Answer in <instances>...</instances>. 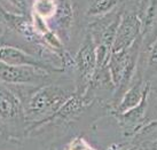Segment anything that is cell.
Wrapping results in <instances>:
<instances>
[{
	"mask_svg": "<svg viewBox=\"0 0 157 150\" xmlns=\"http://www.w3.org/2000/svg\"><path fill=\"white\" fill-rule=\"evenodd\" d=\"M75 91V87L70 88L68 85L53 83V80L31 89L22 101L28 125L26 134L44 127L74 95Z\"/></svg>",
	"mask_w": 157,
	"mask_h": 150,
	"instance_id": "cell-1",
	"label": "cell"
},
{
	"mask_svg": "<svg viewBox=\"0 0 157 150\" xmlns=\"http://www.w3.org/2000/svg\"><path fill=\"white\" fill-rule=\"evenodd\" d=\"M28 125L21 97L9 85L0 81V134L18 140L26 134Z\"/></svg>",
	"mask_w": 157,
	"mask_h": 150,
	"instance_id": "cell-2",
	"label": "cell"
},
{
	"mask_svg": "<svg viewBox=\"0 0 157 150\" xmlns=\"http://www.w3.org/2000/svg\"><path fill=\"white\" fill-rule=\"evenodd\" d=\"M142 41H144V37L139 38L130 48L122 52L111 53L109 64H108V71H109L110 79L113 86L111 108L117 103L121 96L130 86L136 72Z\"/></svg>",
	"mask_w": 157,
	"mask_h": 150,
	"instance_id": "cell-3",
	"label": "cell"
},
{
	"mask_svg": "<svg viewBox=\"0 0 157 150\" xmlns=\"http://www.w3.org/2000/svg\"><path fill=\"white\" fill-rule=\"evenodd\" d=\"M75 93L86 94L95 72V44L90 35H86L77 53L72 58Z\"/></svg>",
	"mask_w": 157,
	"mask_h": 150,
	"instance_id": "cell-4",
	"label": "cell"
},
{
	"mask_svg": "<svg viewBox=\"0 0 157 150\" xmlns=\"http://www.w3.org/2000/svg\"><path fill=\"white\" fill-rule=\"evenodd\" d=\"M51 71L30 66H10L0 62V81L10 86L39 87L53 80Z\"/></svg>",
	"mask_w": 157,
	"mask_h": 150,
	"instance_id": "cell-5",
	"label": "cell"
},
{
	"mask_svg": "<svg viewBox=\"0 0 157 150\" xmlns=\"http://www.w3.org/2000/svg\"><path fill=\"white\" fill-rule=\"evenodd\" d=\"M144 37L141 33V21L135 12H123L113 40L111 53L130 48L136 40Z\"/></svg>",
	"mask_w": 157,
	"mask_h": 150,
	"instance_id": "cell-6",
	"label": "cell"
},
{
	"mask_svg": "<svg viewBox=\"0 0 157 150\" xmlns=\"http://www.w3.org/2000/svg\"><path fill=\"white\" fill-rule=\"evenodd\" d=\"M151 87L144 93L142 100L138 106L121 115H113L116 117L119 126L123 129V134L127 137H133L140 129L146 126L150 120H147V109H148V100Z\"/></svg>",
	"mask_w": 157,
	"mask_h": 150,
	"instance_id": "cell-7",
	"label": "cell"
},
{
	"mask_svg": "<svg viewBox=\"0 0 157 150\" xmlns=\"http://www.w3.org/2000/svg\"><path fill=\"white\" fill-rule=\"evenodd\" d=\"M150 87H151V83L146 81L142 78V76L135 72L130 86L121 96L117 103L111 108V114L121 115V114H124V112L135 108L141 102L146 91Z\"/></svg>",
	"mask_w": 157,
	"mask_h": 150,
	"instance_id": "cell-8",
	"label": "cell"
},
{
	"mask_svg": "<svg viewBox=\"0 0 157 150\" xmlns=\"http://www.w3.org/2000/svg\"><path fill=\"white\" fill-rule=\"evenodd\" d=\"M47 24L63 43L64 40L69 41L71 28L74 24L72 0H57V12Z\"/></svg>",
	"mask_w": 157,
	"mask_h": 150,
	"instance_id": "cell-9",
	"label": "cell"
},
{
	"mask_svg": "<svg viewBox=\"0 0 157 150\" xmlns=\"http://www.w3.org/2000/svg\"><path fill=\"white\" fill-rule=\"evenodd\" d=\"M0 62L10 66H30L43 68L53 72L45 63L40 61L36 55L31 54L25 49L13 45H0ZM55 73V72H54Z\"/></svg>",
	"mask_w": 157,
	"mask_h": 150,
	"instance_id": "cell-10",
	"label": "cell"
},
{
	"mask_svg": "<svg viewBox=\"0 0 157 150\" xmlns=\"http://www.w3.org/2000/svg\"><path fill=\"white\" fill-rule=\"evenodd\" d=\"M136 72L149 83L157 76V36L146 52L140 51Z\"/></svg>",
	"mask_w": 157,
	"mask_h": 150,
	"instance_id": "cell-11",
	"label": "cell"
},
{
	"mask_svg": "<svg viewBox=\"0 0 157 150\" xmlns=\"http://www.w3.org/2000/svg\"><path fill=\"white\" fill-rule=\"evenodd\" d=\"M138 15L141 21V33L144 37L151 31L157 20V0H144Z\"/></svg>",
	"mask_w": 157,
	"mask_h": 150,
	"instance_id": "cell-12",
	"label": "cell"
},
{
	"mask_svg": "<svg viewBox=\"0 0 157 150\" xmlns=\"http://www.w3.org/2000/svg\"><path fill=\"white\" fill-rule=\"evenodd\" d=\"M57 12V0H33L30 14L36 15L46 22L51 21Z\"/></svg>",
	"mask_w": 157,
	"mask_h": 150,
	"instance_id": "cell-13",
	"label": "cell"
},
{
	"mask_svg": "<svg viewBox=\"0 0 157 150\" xmlns=\"http://www.w3.org/2000/svg\"><path fill=\"white\" fill-rule=\"evenodd\" d=\"M119 4V0H93L86 9L90 17L100 18L111 14Z\"/></svg>",
	"mask_w": 157,
	"mask_h": 150,
	"instance_id": "cell-14",
	"label": "cell"
},
{
	"mask_svg": "<svg viewBox=\"0 0 157 150\" xmlns=\"http://www.w3.org/2000/svg\"><path fill=\"white\" fill-rule=\"evenodd\" d=\"M0 7L5 12L14 15H28L29 2L28 0H0Z\"/></svg>",
	"mask_w": 157,
	"mask_h": 150,
	"instance_id": "cell-15",
	"label": "cell"
},
{
	"mask_svg": "<svg viewBox=\"0 0 157 150\" xmlns=\"http://www.w3.org/2000/svg\"><path fill=\"white\" fill-rule=\"evenodd\" d=\"M67 150H96L86 141V139L83 137H74L71 141L68 143Z\"/></svg>",
	"mask_w": 157,
	"mask_h": 150,
	"instance_id": "cell-16",
	"label": "cell"
},
{
	"mask_svg": "<svg viewBox=\"0 0 157 150\" xmlns=\"http://www.w3.org/2000/svg\"><path fill=\"white\" fill-rule=\"evenodd\" d=\"M107 150H119V146H118L117 143H113V144H110Z\"/></svg>",
	"mask_w": 157,
	"mask_h": 150,
	"instance_id": "cell-17",
	"label": "cell"
},
{
	"mask_svg": "<svg viewBox=\"0 0 157 150\" xmlns=\"http://www.w3.org/2000/svg\"><path fill=\"white\" fill-rule=\"evenodd\" d=\"M156 89H157V87H156Z\"/></svg>",
	"mask_w": 157,
	"mask_h": 150,
	"instance_id": "cell-18",
	"label": "cell"
}]
</instances>
